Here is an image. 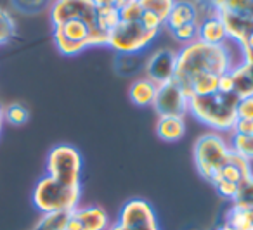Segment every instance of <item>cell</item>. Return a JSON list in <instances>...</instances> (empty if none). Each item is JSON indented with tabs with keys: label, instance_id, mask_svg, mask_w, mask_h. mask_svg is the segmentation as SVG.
<instances>
[{
	"label": "cell",
	"instance_id": "1",
	"mask_svg": "<svg viewBox=\"0 0 253 230\" xmlns=\"http://www.w3.org/2000/svg\"><path fill=\"white\" fill-rule=\"evenodd\" d=\"M236 63L232 61L231 49L225 45H208L200 40L184 45L180 52H177V71L175 80L186 90L198 77L201 75H222L229 73Z\"/></svg>",
	"mask_w": 253,
	"mask_h": 230
},
{
	"label": "cell",
	"instance_id": "2",
	"mask_svg": "<svg viewBox=\"0 0 253 230\" xmlns=\"http://www.w3.org/2000/svg\"><path fill=\"white\" fill-rule=\"evenodd\" d=\"M236 94H222L215 92L210 95H194L189 97L187 111L210 128L217 132H232L236 123Z\"/></svg>",
	"mask_w": 253,
	"mask_h": 230
},
{
	"label": "cell",
	"instance_id": "3",
	"mask_svg": "<svg viewBox=\"0 0 253 230\" xmlns=\"http://www.w3.org/2000/svg\"><path fill=\"white\" fill-rule=\"evenodd\" d=\"M82 185H70L57 178L45 175L35 184L32 192L33 206L40 213L52 211H73L80 206Z\"/></svg>",
	"mask_w": 253,
	"mask_h": 230
},
{
	"label": "cell",
	"instance_id": "4",
	"mask_svg": "<svg viewBox=\"0 0 253 230\" xmlns=\"http://www.w3.org/2000/svg\"><path fill=\"white\" fill-rule=\"evenodd\" d=\"M231 156L229 142L217 132L205 133L194 142V164L205 180L211 182Z\"/></svg>",
	"mask_w": 253,
	"mask_h": 230
},
{
	"label": "cell",
	"instance_id": "5",
	"mask_svg": "<svg viewBox=\"0 0 253 230\" xmlns=\"http://www.w3.org/2000/svg\"><path fill=\"white\" fill-rule=\"evenodd\" d=\"M156 37H158V32L148 30L141 21H120L109 33L108 45L116 54H141L155 42Z\"/></svg>",
	"mask_w": 253,
	"mask_h": 230
},
{
	"label": "cell",
	"instance_id": "6",
	"mask_svg": "<svg viewBox=\"0 0 253 230\" xmlns=\"http://www.w3.org/2000/svg\"><path fill=\"white\" fill-rule=\"evenodd\" d=\"M82 156L68 144L56 146L47 156V175L70 185H82Z\"/></svg>",
	"mask_w": 253,
	"mask_h": 230
},
{
	"label": "cell",
	"instance_id": "7",
	"mask_svg": "<svg viewBox=\"0 0 253 230\" xmlns=\"http://www.w3.org/2000/svg\"><path fill=\"white\" fill-rule=\"evenodd\" d=\"M108 230H162L153 206L144 199H130L120 208L118 218Z\"/></svg>",
	"mask_w": 253,
	"mask_h": 230
},
{
	"label": "cell",
	"instance_id": "8",
	"mask_svg": "<svg viewBox=\"0 0 253 230\" xmlns=\"http://www.w3.org/2000/svg\"><path fill=\"white\" fill-rule=\"evenodd\" d=\"M90 26L80 19H70L54 26V43L63 56H77L88 49Z\"/></svg>",
	"mask_w": 253,
	"mask_h": 230
},
{
	"label": "cell",
	"instance_id": "9",
	"mask_svg": "<svg viewBox=\"0 0 253 230\" xmlns=\"http://www.w3.org/2000/svg\"><path fill=\"white\" fill-rule=\"evenodd\" d=\"M153 108L160 116H182L184 118L189 108V97L186 95L182 85L173 78V80L158 85Z\"/></svg>",
	"mask_w": 253,
	"mask_h": 230
},
{
	"label": "cell",
	"instance_id": "10",
	"mask_svg": "<svg viewBox=\"0 0 253 230\" xmlns=\"http://www.w3.org/2000/svg\"><path fill=\"white\" fill-rule=\"evenodd\" d=\"M70 19H80L94 28L97 23V7L94 0H54L50 7V21L52 25H61Z\"/></svg>",
	"mask_w": 253,
	"mask_h": 230
},
{
	"label": "cell",
	"instance_id": "11",
	"mask_svg": "<svg viewBox=\"0 0 253 230\" xmlns=\"http://www.w3.org/2000/svg\"><path fill=\"white\" fill-rule=\"evenodd\" d=\"M146 78L156 85H162L175 78L177 71V52L170 49H162L153 52L144 63Z\"/></svg>",
	"mask_w": 253,
	"mask_h": 230
},
{
	"label": "cell",
	"instance_id": "12",
	"mask_svg": "<svg viewBox=\"0 0 253 230\" xmlns=\"http://www.w3.org/2000/svg\"><path fill=\"white\" fill-rule=\"evenodd\" d=\"M109 216L101 206H77L70 211L66 230H108Z\"/></svg>",
	"mask_w": 253,
	"mask_h": 230
},
{
	"label": "cell",
	"instance_id": "13",
	"mask_svg": "<svg viewBox=\"0 0 253 230\" xmlns=\"http://www.w3.org/2000/svg\"><path fill=\"white\" fill-rule=\"evenodd\" d=\"M198 40L208 45H225L229 42L225 26L217 12L205 16L198 21Z\"/></svg>",
	"mask_w": 253,
	"mask_h": 230
},
{
	"label": "cell",
	"instance_id": "14",
	"mask_svg": "<svg viewBox=\"0 0 253 230\" xmlns=\"http://www.w3.org/2000/svg\"><path fill=\"white\" fill-rule=\"evenodd\" d=\"M250 175H253L252 164L231 151V156H229L227 163L218 170V173L215 175L211 184H215V182H218V180H225V182H232V184L239 185L245 178H248Z\"/></svg>",
	"mask_w": 253,
	"mask_h": 230
},
{
	"label": "cell",
	"instance_id": "15",
	"mask_svg": "<svg viewBox=\"0 0 253 230\" xmlns=\"http://www.w3.org/2000/svg\"><path fill=\"white\" fill-rule=\"evenodd\" d=\"M198 18H200V12H198V5L194 2H189V0H179L173 4L172 12L167 18L165 25L170 28V32H175V30L182 28L186 25H194L198 23Z\"/></svg>",
	"mask_w": 253,
	"mask_h": 230
},
{
	"label": "cell",
	"instance_id": "16",
	"mask_svg": "<svg viewBox=\"0 0 253 230\" xmlns=\"http://www.w3.org/2000/svg\"><path fill=\"white\" fill-rule=\"evenodd\" d=\"M234 78V94L238 97L253 95V57H243L239 64L231 70Z\"/></svg>",
	"mask_w": 253,
	"mask_h": 230
},
{
	"label": "cell",
	"instance_id": "17",
	"mask_svg": "<svg viewBox=\"0 0 253 230\" xmlns=\"http://www.w3.org/2000/svg\"><path fill=\"white\" fill-rule=\"evenodd\" d=\"M156 132L160 139L167 142H177L186 135V121L182 116H160Z\"/></svg>",
	"mask_w": 253,
	"mask_h": 230
},
{
	"label": "cell",
	"instance_id": "18",
	"mask_svg": "<svg viewBox=\"0 0 253 230\" xmlns=\"http://www.w3.org/2000/svg\"><path fill=\"white\" fill-rule=\"evenodd\" d=\"M156 88H158V85L153 83L149 78H139L130 85L128 95H130V101L135 106L146 108V106H153V102H155Z\"/></svg>",
	"mask_w": 253,
	"mask_h": 230
},
{
	"label": "cell",
	"instance_id": "19",
	"mask_svg": "<svg viewBox=\"0 0 253 230\" xmlns=\"http://www.w3.org/2000/svg\"><path fill=\"white\" fill-rule=\"evenodd\" d=\"M146 59L141 54H116L115 71L122 77H132L144 68Z\"/></svg>",
	"mask_w": 253,
	"mask_h": 230
},
{
	"label": "cell",
	"instance_id": "20",
	"mask_svg": "<svg viewBox=\"0 0 253 230\" xmlns=\"http://www.w3.org/2000/svg\"><path fill=\"white\" fill-rule=\"evenodd\" d=\"M70 213L66 211H52L42 213L32 230H66Z\"/></svg>",
	"mask_w": 253,
	"mask_h": 230
},
{
	"label": "cell",
	"instance_id": "21",
	"mask_svg": "<svg viewBox=\"0 0 253 230\" xmlns=\"http://www.w3.org/2000/svg\"><path fill=\"white\" fill-rule=\"evenodd\" d=\"M222 222L229 223L236 230H253V211L252 209H238L231 206L225 211Z\"/></svg>",
	"mask_w": 253,
	"mask_h": 230
},
{
	"label": "cell",
	"instance_id": "22",
	"mask_svg": "<svg viewBox=\"0 0 253 230\" xmlns=\"http://www.w3.org/2000/svg\"><path fill=\"white\" fill-rule=\"evenodd\" d=\"M231 140H229V147L234 154L239 157L246 159L248 163L253 161V135H245V133H234L231 132Z\"/></svg>",
	"mask_w": 253,
	"mask_h": 230
},
{
	"label": "cell",
	"instance_id": "23",
	"mask_svg": "<svg viewBox=\"0 0 253 230\" xmlns=\"http://www.w3.org/2000/svg\"><path fill=\"white\" fill-rule=\"evenodd\" d=\"M232 206L238 209H252L253 211V175L239 184L238 194L232 199Z\"/></svg>",
	"mask_w": 253,
	"mask_h": 230
},
{
	"label": "cell",
	"instance_id": "24",
	"mask_svg": "<svg viewBox=\"0 0 253 230\" xmlns=\"http://www.w3.org/2000/svg\"><path fill=\"white\" fill-rule=\"evenodd\" d=\"M139 2H141L142 11L156 16L163 23L167 21V18L173 9V4H175V0H139Z\"/></svg>",
	"mask_w": 253,
	"mask_h": 230
},
{
	"label": "cell",
	"instance_id": "25",
	"mask_svg": "<svg viewBox=\"0 0 253 230\" xmlns=\"http://www.w3.org/2000/svg\"><path fill=\"white\" fill-rule=\"evenodd\" d=\"M118 23H120L118 9L111 7V5H106V7L97 9V23H95V26L101 28L102 32L111 33L113 28H115Z\"/></svg>",
	"mask_w": 253,
	"mask_h": 230
},
{
	"label": "cell",
	"instance_id": "26",
	"mask_svg": "<svg viewBox=\"0 0 253 230\" xmlns=\"http://www.w3.org/2000/svg\"><path fill=\"white\" fill-rule=\"evenodd\" d=\"M142 14H144V11H142L141 2H139V0H126L125 4L118 9L120 21H125V23L141 21Z\"/></svg>",
	"mask_w": 253,
	"mask_h": 230
},
{
	"label": "cell",
	"instance_id": "27",
	"mask_svg": "<svg viewBox=\"0 0 253 230\" xmlns=\"http://www.w3.org/2000/svg\"><path fill=\"white\" fill-rule=\"evenodd\" d=\"M16 35V21L5 9H0V45L11 42Z\"/></svg>",
	"mask_w": 253,
	"mask_h": 230
},
{
	"label": "cell",
	"instance_id": "28",
	"mask_svg": "<svg viewBox=\"0 0 253 230\" xmlns=\"http://www.w3.org/2000/svg\"><path fill=\"white\" fill-rule=\"evenodd\" d=\"M50 0H11L12 7L21 14H39L49 5Z\"/></svg>",
	"mask_w": 253,
	"mask_h": 230
},
{
	"label": "cell",
	"instance_id": "29",
	"mask_svg": "<svg viewBox=\"0 0 253 230\" xmlns=\"http://www.w3.org/2000/svg\"><path fill=\"white\" fill-rule=\"evenodd\" d=\"M28 109L25 108L23 104H9L7 108L4 109V119L11 125H23V123L28 121Z\"/></svg>",
	"mask_w": 253,
	"mask_h": 230
},
{
	"label": "cell",
	"instance_id": "30",
	"mask_svg": "<svg viewBox=\"0 0 253 230\" xmlns=\"http://www.w3.org/2000/svg\"><path fill=\"white\" fill-rule=\"evenodd\" d=\"M236 118L253 121V95H246V97L238 99V104H236Z\"/></svg>",
	"mask_w": 253,
	"mask_h": 230
},
{
	"label": "cell",
	"instance_id": "31",
	"mask_svg": "<svg viewBox=\"0 0 253 230\" xmlns=\"http://www.w3.org/2000/svg\"><path fill=\"white\" fill-rule=\"evenodd\" d=\"M172 35H173V38H175L177 42H182V43H186V45H187V43L198 40V23L182 26V28L172 32Z\"/></svg>",
	"mask_w": 253,
	"mask_h": 230
},
{
	"label": "cell",
	"instance_id": "32",
	"mask_svg": "<svg viewBox=\"0 0 253 230\" xmlns=\"http://www.w3.org/2000/svg\"><path fill=\"white\" fill-rule=\"evenodd\" d=\"M213 187L217 189L218 195L224 199H227V201L232 202V199L236 197V194H238V184H232V182H225V180H218L213 184Z\"/></svg>",
	"mask_w": 253,
	"mask_h": 230
},
{
	"label": "cell",
	"instance_id": "33",
	"mask_svg": "<svg viewBox=\"0 0 253 230\" xmlns=\"http://www.w3.org/2000/svg\"><path fill=\"white\" fill-rule=\"evenodd\" d=\"M218 92H222V94H234V78H232L231 71L220 77Z\"/></svg>",
	"mask_w": 253,
	"mask_h": 230
},
{
	"label": "cell",
	"instance_id": "34",
	"mask_svg": "<svg viewBox=\"0 0 253 230\" xmlns=\"http://www.w3.org/2000/svg\"><path fill=\"white\" fill-rule=\"evenodd\" d=\"M141 23L146 26L148 30H155V32H160V28H162L165 23L163 21H160L156 16H153V14H149V12H144L142 14V18H141Z\"/></svg>",
	"mask_w": 253,
	"mask_h": 230
},
{
	"label": "cell",
	"instance_id": "35",
	"mask_svg": "<svg viewBox=\"0 0 253 230\" xmlns=\"http://www.w3.org/2000/svg\"><path fill=\"white\" fill-rule=\"evenodd\" d=\"M234 133H245V135H253V121H246V119H236Z\"/></svg>",
	"mask_w": 253,
	"mask_h": 230
},
{
	"label": "cell",
	"instance_id": "36",
	"mask_svg": "<svg viewBox=\"0 0 253 230\" xmlns=\"http://www.w3.org/2000/svg\"><path fill=\"white\" fill-rule=\"evenodd\" d=\"M239 47H241L243 57H253V32L246 37V40Z\"/></svg>",
	"mask_w": 253,
	"mask_h": 230
},
{
	"label": "cell",
	"instance_id": "37",
	"mask_svg": "<svg viewBox=\"0 0 253 230\" xmlns=\"http://www.w3.org/2000/svg\"><path fill=\"white\" fill-rule=\"evenodd\" d=\"M211 230H236L234 227H231L229 223H225V222H222V223H218L217 227H213Z\"/></svg>",
	"mask_w": 253,
	"mask_h": 230
},
{
	"label": "cell",
	"instance_id": "38",
	"mask_svg": "<svg viewBox=\"0 0 253 230\" xmlns=\"http://www.w3.org/2000/svg\"><path fill=\"white\" fill-rule=\"evenodd\" d=\"M125 2H126V0H109V5H111V7H115V9H120L123 4H125Z\"/></svg>",
	"mask_w": 253,
	"mask_h": 230
},
{
	"label": "cell",
	"instance_id": "39",
	"mask_svg": "<svg viewBox=\"0 0 253 230\" xmlns=\"http://www.w3.org/2000/svg\"><path fill=\"white\" fill-rule=\"evenodd\" d=\"M4 123H5V119H4V109L0 108V133H2V128H4Z\"/></svg>",
	"mask_w": 253,
	"mask_h": 230
},
{
	"label": "cell",
	"instance_id": "40",
	"mask_svg": "<svg viewBox=\"0 0 253 230\" xmlns=\"http://www.w3.org/2000/svg\"><path fill=\"white\" fill-rule=\"evenodd\" d=\"M200 2H201V4H207V5H210V7H213L217 0H200Z\"/></svg>",
	"mask_w": 253,
	"mask_h": 230
}]
</instances>
